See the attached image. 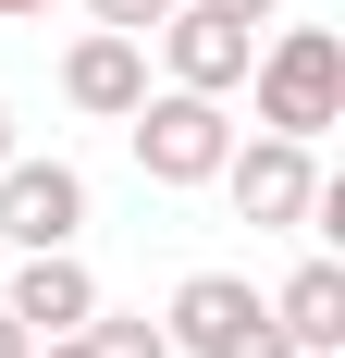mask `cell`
Wrapping results in <instances>:
<instances>
[{"label":"cell","mask_w":345,"mask_h":358,"mask_svg":"<svg viewBox=\"0 0 345 358\" xmlns=\"http://www.w3.org/2000/svg\"><path fill=\"white\" fill-rule=\"evenodd\" d=\"M272 322H284L296 358H345V259H296L284 296H272Z\"/></svg>","instance_id":"obj_9"},{"label":"cell","mask_w":345,"mask_h":358,"mask_svg":"<svg viewBox=\"0 0 345 358\" xmlns=\"http://www.w3.org/2000/svg\"><path fill=\"white\" fill-rule=\"evenodd\" d=\"M210 185H235L247 235H309V210H321L309 136H247V148H222V173H210Z\"/></svg>","instance_id":"obj_4"},{"label":"cell","mask_w":345,"mask_h":358,"mask_svg":"<svg viewBox=\"0 0 345 358\" xmlns=\"http://www.w3.org/2000/svg\"><path fill=\"white\" fill-rule=\"evenodd\" d=\"M37 358H87V346H74V334H62V346H37Z\"/></svg>","instance_id":"obj_15"},{"label":"cell","mask_w":345,"mask_h":358,"mask_svg":"<svg viewBox=\"0 0 345 358\" xmlns=\"http://www.w3.org/2000/svg\"><path fill=\"white\" fill-rule=\"evenodd\" d=\"M87 13H99V25H111V37H161V25H172V13H185V0H87Z\"/></svg>","instance_id":"obj_11"},{"label":"cell","mask_w":345,"mask_h":358,"mask_svg":"<svg viewBox=\"0 0 345 358\" xmlns=\"http://www.w3.org/2000/svg\"><path fill=\"white\" fill-rule=\"evenodd\" d=\"M0 161H13V124H0Z\"/></svg>","instance_id":"obj_16"},{"label":"cell","mask_w":345,"mask_h":358,"mask_svg":"<svg viewBox=\"0 0 345 358\" xmlns=\"http://www.w3.org/2000/svg\"><path fill=\"white\" fill-rule=\"evenodd\" d=\"M247 99H259V136H309L345 124V37L333 25H284L259 62H247Z\"/></svg>","instance_id":"obj_1"},{"label":"cell","mask_w":345,"mask_h":358,"mask_svg":"<svg viewBox=\"0 0 345 358\" xmlns=\"http://www.w3.org/2000/svg\"><path fill=\"white\" fill-rule=\"evenodd\" d=\"M161 334H172V358H296L284 322H272V296L247 285V272H185Z\"/></svg>","instance_id":"obj_2"},{"label":"cell","mask_w":345,"mask_h":358,"mask_svg":"<svg viewBox=\"0 0 345 358\" xmlns=\"http://www.w3.org/2000/svg\"><path fill=\"white\" fill-rule=\"evenodd\" d=\"M62 99L74 111H99V124H124V111L148 99V37H111V25H87L62 50Z\"/></svg>","instance_id":"obj_8"},{"label":"cell","mask_w":345,"mask_h":358,"mask_svg":"<svg viewBox=\"0 0 345 358\" xmlns=\"http://www.w3.org/2000/svg\"><path fill=\"white\" fill-rule=\"evenodd\" d=\"M0 309L37 334V346H62V334H87V309H99V272L74 248H37V259H13V285H0Z\"/></svg>","instance_id":"obj_6"},{"label":"cell","mask_w":345,"mask_h":358,"mask_svg":"<svg viewBox=\"0 0 345 358\" xmlns=\"http://www.w3.org/2000/svg\"><path fill=\"white\" fill-rule=\"evenodd\" d=\"M198 13H222V25H284V0H198Z\"/></svg>","instance_id":"obj_12"},{"label":"cell","mask_w":345,"mask_h":358,"mask_svg":"<svg viewBox=\"0 0 345 358\" xmlns=\"http://www.w3.org/2000/svg\"><path fill=\"white\" fill-rule=\"evenodd\" d=\"M0 358H37V334H25V322H13V309H0Z\"/></svg>","instance_id":"obj_13"},{"label":"cell","mask_w":345,"mask_h":358,"mask_svg":"<svg viewBox=\"0 0 345 358\" xmlns=\"http://www.w3.org/2000/svg\"><path fill=\"white\" fill-rule=\"evenodd\" d=\"M87 358H172V334L148 322V309H87V334H74Z\"/></svg>","instance_id":"obj_10"},{"label":"cell","mask_w":345,"mask_h":358,"mask_svg":"<svg viewBox=\"0 0 345 358\" xmlns=\"http://www.w3.org/2000/svg\"><path fill=\"white\" fill-rule=\"evenodd\" d=\"M87 235V173L74 161H0V248H74Z\"/></svg>","instance_id":"obj_5"},{"label":"cell","mask_w":345,"mask_h":358,"mask_svg":"<svg viewBox=\"0 0 345 358\" xmlns=\"http://www.w3.org/2000/svg\"><path fill=\"white\" fill-rule=\"evenodd\" d=\"M25 13H50V0H0V25H25Z\"/></svg>","instance_id":"obj_14"},{"label":"cell","mask_w":345,"mask_h":358,"mask_svg":"<svg viewBox=\"0 0 345 358\" xmlns=\"http://www.w3.org/2000/svg\"><path fill=\"white\" fill-rule=\"evenodd\" d=\"M124 124H136V173H148V185H210L222 148H235V111L198 99V87H148Z\"/></svg>","instance_id":"obj_3"},{"label":"cell","mask_w":345,"mask_h":358,"mask_svg":"<svg viewBox=\"0 0 345 358\" xmlns=\"http://www.w3.org/2000/svg\"><path fill=\"white\" fill-rule=\"evenodd\" d=\"M161 62H172V87H198V99H235L247 87V62H259V25H222V13H172L161 25Z\"/></svg>","instance_id":"obj_7"}]
</instances>
